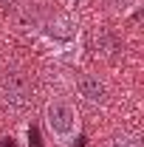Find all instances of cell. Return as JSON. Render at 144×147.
<instances>
[{
  "label": "cell",
  "mask_w": 144,
  "mask_h": 147,
  "mask_svg": "<svg viewBox=\"0 0 144 147\" xmlns=\"http://www.w3.org/2000/svg\"><path fill=\"white\" fill-rule=\"evenodd\" d=\"M73 91H76V96L82 102H88L93 108H105L108 105V85H105V79H99L90 71H79L73 76Z\"/></svg>",
  "instance_id": "cell-4"
},
{
  "label": "cell",
  "mask_w": 144,
  "mask_h": 147,
  "mask_svg": "<svg viewBox=\"0 0 144 147\" xmlns=\"http://www.w3.org/2000/svg\"><path fill=\"white\" fill-rule=\"evenodd\" d=\"M42 125L57 147H71L82 136V113L65 96H51L42 108Z\"/></svg>",
  "instance_id": "cell-1"
},
{
  "label": "cell",
  "mask_w": 144,
  "mask_h": 147,
  "mask_svg": "<svg viewBox=\"0 0 144 147\" xmlns=\"http://www.w3.org/2000/svg\"><path fill=\"white\" fill-rule=\"evenodd\" d=\"M0 102L11 110H23L34 102V82L23 68H9L0 74Z\"/></svg>",
  "instance_id": "cell-3"
},
{
  "label": "cell",
  "mask_w": 144,
  "mask_h": 147,
  "mask_svg": "<svg viewBox=\"0 0 144 147\" xmlns=\"http://www.w3.org/2000/svg\"><path fill=\"white\" fill-rule=\"evenodd\" d=\"M105 6H108V11L113 17H133L139 9H141V0H105Z\"/></svg>",
  "instance_id": "cell-5"
},
{
  "label": "cell",
  "mask_w": 144,
  "mask_h": 147,
  "mask_svg": "<svg viewBox=\"0 0 144 147\" xmlns=\"http://www.w3.org/2000/svg\"><path fill=\"white\" fill-rule=\"evenodd\" d=\"M0 3H6V0H0Z\"/></svg>",
  "instance_id": "cell-7"
},
{
  "label": "cell",
  "mask_w": 144,
  "mask_h": 147,
  "mask_svg": "<svg viewBox=\"0 0 144 147\" xmlns=\"http://www.w3.org/2000/svg\"><path fill=\"white\" fill-rule=\"evenodd\" d=\"M108 147H144V144H141L139 136H133V133H122V136H116Z\"/></svg>",
  "instance_id": "cell-6"
},
{
  "label": "cell",
  "mask_w": 144,
  "mask_h": 147,
  "mask_svg": "<svg viewBox=\"0 0 144 147\" xmlns=\"http://www.w3.org/2000/svg\"><path fill=\"white\" fill-rule=\"evenodd\" d=\"M40 40L45 42L48 54L57 59H65V62H76L79 51H82V31H79V23L68 14H59L51 23H45L40 28Z\"/></svg>",
  "instance_id": "cell-2"
}]
</instances>
